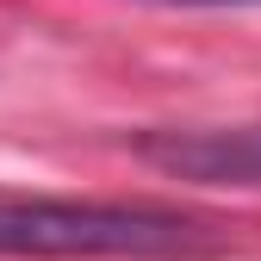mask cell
I'll use <instances>...</instances> for the list:
<instances>
[{
	"label": "cell",
	"mask_w": 261,
	"mask_h": 261,
	"mask_svg": "<svg viewBox=\"0 0 261 261\" xmlns=\"http://www.w3.org/2000/svg\"><path fill=\"white\" fill-rule=\"evenodd\" d=\"M162 7H261V0H162Z\"/></svg>",
	"instance_id": "3957f363"
},
{
	"label": "cell",
	"mask_w": 261,
	"mask_h": 261,
	"mask_svg": "<svg viewBox=\"0 0 261 261\" xmlns=\"http://www.w3.org/2000/svg\"><path fill=\"white\" fill-rule=\"evenodd\" d=\"M130 155L193 187L261 193V124H162V130H137Z\"/></svg>",
	"instance_id": "7a4b0ae2"
},
{
	"label": "cell",
	"mask_w": 261,
	"mask_h": 261,
	"mask_svg": "<svg viewBox=\"0 0 261 261\" xmlns=\"http://www.w3.org/2000/svg\"><path fill=\"white\" fill-rule=\"evenodd\" d=\"M212 230L162 205H106V199H0V255L44 261H174L205 255Z\"/></svg>",
	"instance_id": "6da1fadb"
}]
</instances>
